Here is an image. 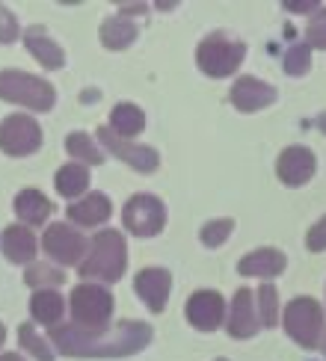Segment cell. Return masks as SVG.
Segmentation results:
<instances>
[{
	"mask_svg": "<svg viewBox=\"0 0 326 361\" xmlns=\"http://www.w3.org/2000/svg\"><path fill=\"white\" fill-rule=\"evenodd\" d=\"M276 288L273 284H261L258 290V320L261 326H276Z\"/></svg>",
	"mask_w": 326,
	"mask_h": 361,
	"instance_id": "83f0119b",
	"label": "cell"
},
{
	"mask_svg": "<svg viewBox=\"0 0 326 361\" xmlns=\"http://www.w3.org/2000/svg\"><path fill=\"white\" fill-rule=\"evenodd\" d=\"M276 172L282 178V184L303 187L306 180L315 175V154H311L308 148H303V145H291V148H285V152L279 154Z\"/></svg>",
	"mask_w": 326,
	"mask_h": 361,
	"instance_id": "7c38bea8",
	"label": "cell"
},
{
	"mask_svg": "<svg viewBox=\"0 0 326 361\" xmlns=\"http://www.w3.org/2000/svg\"><path fill=\"white\" fill-rule=\"evenodd\" d=\"M318 347L323 350V355H326V335H323V341H318Z\"/></svg>",
	"mask_w": 326,
	"mask_h": 361,
	"instance_id": "8d00e7d4",
	"label": "cell"
},
{
	"mask_svg": "<svg viewBox=\"0 0 326 361\" xmlns=\"http://www.w3.org/2000/svg\"><path fill=\"white\" fill-rule=\"evenodd\" d=\"M71 317L83 332H104L113 317V296L98 284H80L71 293Z\"/></svg>",
	"mask_w": 326,
	"mask_h": 361,
	"instance_id": "277c9868",
	"label": "cell"
},
{
	"mask_svg": "<svg viewBox=\"0 0 326 361\" xmlns=\"http://www.w3.org/2000/svg\"><path fill=\"white\" fill-rule=\"evenodd\" d=\"M15 36H18V24H15V18H12L9 9L0 6V42L9 44Z\"/></svg>",
	"mask_w": 326,
	"mask_h": 361,
	"instance_id": "d6a6232c",
	"label": "cell"
},
{
	"mask_svg": "<svg viewBox=\"0 0 326 361\" xmlns=\"http://www.w3.org/2000/svg\"><path fill=\"white\" fill-rule=\"evenodd\" d=\"M125 228L137 237H155L163 231V222H167V210H163V202L157 195H145L137 192L133 199L125 204Z\"/></svg>",
	"mask_w": 326,
	"mask_h": 361,
	"instance_id": "52a82bcc",
	"label": "cell"
},
{
	"mask_svg": "<svg viewBox=\"0 0 326 361\" xmlns=\"http://www.w3.org/2000/svg\"><path fill=\"white\" fill-rule=\"evenodd\" d=\"M219 361H226V358H219Z\"/></svg>",
	"mask_w": 326,
	"mask_h": 361,
	"instance_id": "f35d334b",
	"label": "cell"
},
{
	"mask_svg": "<svg viewBox=\"0 0 326 361\" xmlns=\"http://www.w3.org/2000/svg\"><path fill=\"white\" fill-rule=\"evenodd\" d=\"M18 341H21V347L27 350V353H33L39 361H54V350H51V343L44 341L39 332L30 323H24L21 329H18Z\"/></svg>",
	"mask_w": 326,
	"mask_h": 361,
	"instance_id": "484cf974",
	"label": "cell"
},
{
	"mask_svg": "<svg viewBox=\"0 0 326 361\" xmlns=\"http://www.w3.org/2000/svg\"><path fill=\"white\" fill-rule=\"evenodd\" d=\"M4 338H6V329H4V323H0V347H4Z\"/></svg>",
	"mask_w": 326,
	"mask_h": 361,
	"instance_id": "d590c367",
	"label": "cell"
},
{
	"mask_svg": "<svg viewBox=\"0 0 326 361\" xmlns=\"http://www.w3.org/2000/svg\"><path fill=\"white\" fill-rule=\"evenodd\" d=\"M24 44H27V51L33 54L44 68H63V63H66L63 48H59V44L48 33H44L42 27H30L24 33Z\"/></svg>",
	"mask_w": 326,
	"mask_h": 361,
	"instance_id": "e0dca14e",
	"label": "cell"
},
{
	"mask_svg": "<svg viewBox=\"0 0 326 361\" xmlns=\"http://www.w3.org/2000/svg\"><path fill=\"white\" fill-rule=\"evenodd\" d=\"M320 130H323V133H326V113H323V116H320Z\"/></svg>",
	"mask_w": 326,
	"mask_h": 361,
	"instance_id": "74e56055",
	"label": "cell"
},
{
	"mask_svg": "<svg viewBox=\"0 0 326 361\" xmlns=\"http://www.w3.org/2000/svg\"><path fill=\"white\" fill-rule=\"evenodd\" d=\"M86 187H89V172L80 163H66L56 172V192L66 195V199H78V195L86 192Z\"/></svg>",
	"mask_w": 326,
	"mask_h": 361,
	"instance_id": "cb8c5ba5",
	"label": "cell"
},
{
	"mask_svg": "<svg viewBox=\"0 0 326 361\" xmlns=\"http://www.w3.org/2000/svg\"><path fill=\"white\" fill-rule=\"evenodd\" d=\"M0 361H24L18 353H6V355H0Z\"/></svg>",
	"mask_w": 326,
	"mask_h": 361,
	"instance_id": "e575fe53",
	"label": "cell"
},
{
	"mask_svg": "<svg viewBox=\"0 0 326 361\" xmlns=\"http://www.w3.org/2000/svg\"><path fill=\"white\" fill-rule=\"evenodd\" d=\"M187 320L202 329V332H214L226 320V302L217 290H199L187 299Z\"/></svg>",
	"mask_w": 326,
	"mask_h": 361,
	"instance_id": "30bf717a",
	"label": "cell"
},
{
	"mask_svg": "<svg viewBox=\"0 0 326 361\" xmlns=\"http://www.w3.org/2000/svg\"><path fill=\"white\" fill-rule=\"evenodd\" d=\"M311 66V48L308 44H296V48L288 51L285 56V71L288 74H306Z\"/></svg>",
	"mask_w": 326,
	"mask_h": 361,
	"instance_id": "f546056e",
	"label": "cell"
},
{
	"mask_svg": "<svg viewBox=\"0 0 326 361\" xmlns=\"http://www.w3.org/2000/svg\"><path fill=\"white\" fill-rule=\"evenodd\" d=\"M288 9H315L318 4H315V0H311V4H285Z\"/></svg>",
	"mask_w": 326,
	"mask_h": 361,
	"instance_id": "836d02e7",
	"label": "cell"
},
{
	"mask_svg": "<svg viewBox=\"0 0 326 361\" xmlns=\"http://www.w3.org/2000/svg\"><path fill=\"white\" fill-rule=\"evenodd\" d=\"M306 246H308L311 252H323V249H326V216H323L318 225H311V231H308V237H306Z\"/></svg>",
	"mask_w": 326,
	"mask_h": 361,
	"instance_id": "1f68e13d",
	"label": "cell"
},
{
	"mask_svg": "<svg viewBox=\"0 0 326 361\" xmlns=\"http://www.w3.org/2000/svg\"><path fill=\"white\" fill-rule=\"evenodd\" d=\"M98 137L101 142L110 148V154H116L119 160H125L131 163L137 172H155L157 169V152H152V148H145V145H131L128 140L122 137H116V133L110 128H98Z\"/></svg>",
	"mask_w": 326,
	"mask_h": 361,
	"instance_id": "8fae6325",
	"label": "cell"
},
{
	"mask_svg": "<svg viewBox=\"0 0 326 361\" xmlns=\"http://www.w3.org/2000/svg\"><path fill=\"white\" fill-rule=\"evenodd\" d=\"M145 128V113L137 107V104H119L110 116V130L116 137H137V133Z\"/></svg>",
	"mask_w": 326,
	"mask_h": 361,
	"instance_id": "44dd1931",
	"label": "cell"
},
{
	"mask_svg": "<svg viewBox=\"0 0 326 361\" xmlns=\"http://www.w3.org/2000/svg\"><path fill=\"white\" fill-rule=\"evenodd\" d=\"M0 98L21 104V107L30 110H51L54 107V86L48 80L36 78V74L27 71H0Z\"/></svg>",
	"mask_w": 326,
	"mask_h": 361,
	"instance_id": "3957f363",
	"label": "cell"
},
{
	"mask_svg": "<svg viewBox=\"0 0 326 361\" xmlns=\"http://www.w3.org/2000/svg\"><path fill=\"white\" fill-rule=\"evenodd\" d=\"M246 44L243 42H229L222 36H207L199 51H196V63L207 78H229L237 71V66L243 63Z\"/></svg>",
	"mask_w": 326,
	"mask_h": 361,
	"instance_id": "5b68a950",
	"label": "cell"
},
{
	"mask_svg": "<svg viewBox=\"0 0 326 361\" xmlns=\"http://www.w3.org/2000/svg\"><path fill=\"white\" fill-rule=\"evenodd\" d=\"M229 335L231 338H252L261 329V320L255 308H252V290H237L234 299H231V311H229Z\"/></svg>",
	"mask_w": 326,
	"mask_h": 361,
	"instance_id": "9a60e30c",
	"label": "cell"
},
{
	"mask_svg": "<svg viewBox=\"0 0 326 361\" xmlns=\"http://www.w3.org/2000/svg\"><path fill=\"white\" fill-rule=\"evenodd\" d=\"M128 264V246L125 237L119 231H101L92 240V249H89L86 261L80 264V276L83 279H98V281H119L125 273Z\"/></svg>",
	"mask_w": 326,
	"mask_h": 361,
	"instance_id": "7a4b0ae2",
	"label": "cell"
},
{
	"mask_svg": "<svg viewBox=\"0 0 326 361\" xmlns=\"http://www.w3.org/2000/svg\"><path fill=\"white\" fill-rule=\"evenodd\" d=\"M66 148H68V154L71 157H80L86 163H92V166H98V163H104V154L98 152V145L92 142V137L89 133H71V137L66 140Z\"/></svg>",
	"mask_w": 326,
	"mask_h": 361,
	"instance_id": "d4e9b609",
	"label": "cell"
},
{
	"mask_svg": "<svg viewBox=\"0 0 326 361\" xmlns=\"http://www.w3.org/2000/svg\"><path fill=\"white\" fill-rule=\"evenodd\" d=\"M133 39H137V27H133L128 18H122V15H113V18H107L101 24V42L107 44L110 51L128 48Z\"/></svg>",
	"mask_w": 326,
	"mask_h": 361,
	"instance_id": "603a6c76",
	"label": "cell"
},
{
	"mask_svg": "<svg viewBox=\"0 0 326 361\" xmlns=\"http://www.w3.org/2000/svg\"><path fill=\"white\" fill-rule=\"evenodd\" d=\"M285 332L300 343V347H318V338H320V329H323V311L315 299L300 296L288 302L285 308Z\"/></svg>",
	"mask_w": 326,
	"mask_h": 361,
	"instance_id": "8992f818",
	"label": "cell"
},
{
	"mask_svg": "<svg viewBox=\"0 0 326 361\" xmlns=\"http://www.w3.org/2000/svg\"><path fill=\"white\" fill-rule=\"evenodd\" d=\"M276 101V89L258 78H241L231 86V104L241 113H255Z\"/></svg>",
	"mask_w": 326,
	"mask_h": 361,
	"instance_id": "4fadbf2b",
	"label": "cell"
},
{
	"mask_svg": "<svg viewBox=\"0 0 326 361\" xmlns=\"http://www.w3.org/2000/svg\"><path fill=\"white\" fill-rule=\"evenodd\" d=\"M231 228H234L231 219H214V222H207L205 228H202V243L211 246V249H217V246H222V243L229 240Z\"/></svg>",
	"mask_w": 326,
	"mask_h": 361,
	"instance_id": "4316f807",
	"label": "cell"
},
{
	"mask_svg": "<svg viewBox=\"0 0 326 361\" xmlns=\"http://www.w3.org/2000/svg\"><path fill=\"white\" fill-rule=\"evenodd\" d=\"M0 249L12 264H30L36 258V237L27 225H9L0 237Z\"/></svg>",
	"mask_w": 326,
	"mask_h": 361,
	"instance_id": "2e32d148",
	"label": "cell"
},
{
	"mask_svg": "<svg viewBox=\"0 0 326 361\" xmlns=\"http://www.w3.org/2000/svg\"><path fill=\"white\" fill-rule=\"evenodd\" d=\"M133 288H137L140 299L152 308L155 314H160L167 308V299H169V288H172V279L167 269L152 267V269H143V273L133 279Z\"/></svg>",
	"mask_w": 326,
	"mask_h": 361,
	"instance_id": "5bb4252c",
	"label": "cell"
},
{
	"mask_svg": "<svg viewBox=\"0 0 326 361\" xmlns=\"http://www.w3.org/2000/svg\"><path fill=\"white\" fill-rule=\"evenodd\" d=\"M51 210H54V202H48V195L39 190H21L15 195V214L27 225H42L51 216Z\"/></svg>",
	"mask_w": 326,
	"mask_h": 361,
	"instance_id": "ffe728a7",
	"label": "cell"
},
{
	"mask_svg": "<svg viewBox=\"0 0 326 361\" xmlns=\"http://www.w3.org/2000/svg\"><path fill=\"white\" fill-rule=\"evenodd\" d=\"M42 246H44V252H48L56 264H66V267L78 264L86 255V240L74 228H68L66 222L48 225V231H44V237H42Z\"/></svg>",
	"mask_w": 326,
	"mask_h": 361,
	"instance_id": "9c48e42d",
	"label": "cell"
},
{
	"mask_svg": "<svg viewBox=\"0 0 326 361\" xmlns=\"http://www.w3.org/2000/svg\"><path fill=\"white\" fill-rule=\"evenodd\" d=\"M306 36H308V44H311V48L326 51V9H318L315 15H311Z\"/></svg>",
	"mask_w": 326,
	"mask_h": 361,
	"instance_id": "4dcf8cb0",
	"label": "cell"
},
{
	"mask_svg": "<svg viewBox=\"0 0 326 361\" xmlns=\"http://www.w3.org/2000/svg\"><path fill=\"white\" fill-rule=\"evenodd\" d=\"M42 145V128L30 116L15 113L0 122V148L12 157H27L39 152Z\"/></svg>",
	"mask_w": 326,
	"mask_h": 361,
	"instance_id": "ba28073f",
	"label": "cell"
},
{
	"mask_svg": "<svg viewBox=\"0 0 326 361\" xmlns=\"http://www.w3.org/2000/svg\"><path fill=\"white\" fill-rule=\"evenodd\" d=\"M110 214H113V207L104 192H92V195H86L83 202H74L68 207V219L78 225H101L110 219Z\"/></svg>",
	"mask_w": 326,
	"mask_h": 361,
	"instance_id": "d6986e66",
	"label": "cell"
},
{
	"mask_svg": "<svg viewBox=\"0 0 326 361\" xmlns=\"http://www.w3.org/2000/svg\"><path fill=\"white\" fill-rule=\"evenodd\" d=\"M63 279H66V276L59 273V269L48 267V264H33V267H30L27 273H24V281L33 284V288H39V284H54V288H56V284H63Z\"/></svg>",
	"mask_w": 326,
	"mask_h": 361,
	"instance_id": "f1b7e54d",
	"label": "cell"
},
{
	"mask_svg": "<svg viewBox=\"0 0 326 361\" xmlns=\"http://www.w3.org/2000/svg\"><path fill=\"white\" fill-rule=\"evenodd\" d=\"M282 269H285V255L276 249H258L237 264V273L241 276H261V279H273Z\"/></svg>",
	"mask_w": 326,
	"mask_h": 361,
	"instance_id": "ac0fdd59",
	"label": "cell"
},
{
	"mask_svg": "<svg viewBox=\"0 0 326 361\" xmlns=\"http://www.w3.org/2000/svg\"><path fill=\"white\" fill-rule=\"evenodd\" d=\"M30 311H33V320L42 326H56L59 317H63V296L51 288L36 290L33 302H30Z\"/></svg>",
	"mask_w": 326,
	"mask_h": 361,
	"instance_id": "7402d4cb",
	"label": "cell"
},
{
	"mask_svg": "<svg viewBox=\"0 0 326 361\" xmlns=\"http://www.w3.org/2000/svg\"><path fill=\"white\" fill-rule=\"evenodd\" d=\"M152 341V326L145 323H119L104 332H83L78 326H56L54 343L63 355L74 358H125L140 353Z\"/></svg>",
	"mask_w": 326,
	"mask_h": 361,
	"instance_id": "6da1fadb",
	"label": "cell"
}]
</instances>
